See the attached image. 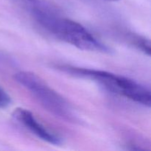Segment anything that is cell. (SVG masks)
I'll list each match as a JSON object with an SVG mask.
<instances>
[{"instance_id":"cell-1","label":"cell","mask_w":151,"mask_h":151,"mask_svg":"<svg viewBox=\"0 0 151 151\" xmlns=\"http://www.w3.org/2000/svg\"><path fill=\"white\" fill-rule=\"evenodd\" d=\"M52 10L38 11L34 15L38 23L65 42L84 51L110 52L109 47L97 39L82 24L60 18Z\"/></svg>"},{"instance_id":"cell-2","label":"cell","mask_w":151,"mask_h":151,"mask_svg":"<svg viewBox=\"0 0 151 151\" xmlns=\"http://www.w3.org/2000/svg\"><path fill=\"white\" fill-rule=\"evenodd\" d=\"M15 81L29 91L41 106L52 114L67 120L75 119L69 103L41 78L28 71H21L13 75Z\"/></svg>"},{"instance_id":"cell-3","label":"cell","mask_w":151,"mask_h":151,"mask_svg":"<svg viewBox=\"0 0 151 151\" xmlns=\"http://www.w3.org/2000/svg\"><path fill=\"white\" fill-rule=\"evenodd\" d=\"M58 69L76 77L92 80L101 84L106 89L131 100L140 88V83L132 79L103 70L86 69L76 66L60 65Z\"/></svg>"},{"instance_id":"cell-4","label":"cell","mask_w":151,"mask_h":151,"mask_svg":"<svg viewBox=\"0 0 151 151\" xmlns=\"http://www.w3.org/2000/svg\"><path fill=\"white\" fill-rule=\"evenodd\" d=\"M12 116L19 123L29 130L37 137L50 144L58 145L61 144V139L58 136L50 132L41 123H40L32 112L22 108H17L12 113Z\"/></svg>"},{"instance_id":"cell-5","label":"cell","mask_w":151,"mask_h":151,"mask_svg":"<svg viewBox=\"0 0 151 151\" xmlns=\"http://www.w3.org/2000/svg\"><path fill=\"white\" fill-rule=\"evenodd\" d=\"M136 45L138 47L140 50L147 55H150V41L149 39H146L145 38H139L137 39L136 42Z\"/></svg>"},{"instance_id":"cell-6","label":"cell","mask_w":151,"mask_h":151,"mask_svg":"<svg viewBox=\"0 0 151 151\" xmlns=\"http://www.w3.org/2000/svg\"><path fill=\"white\" fill-rule=\"evenodd\" d=\"M11 97L0 86V109H6L11 104Z\"/></svg>"},{"instance_id":"cell-7","label":"cell","mask_w":151,"mask_h":151,"mask_svg":"<svg viewBox=\"0 0 151 151\" xmlns=\"http://www.w3.org/2000/svg\"><path fill=\"white\" fill-rule=\"evenodd\" d=\"M105 1H119V0H105Z\"/></svg>"}]
</instances>
